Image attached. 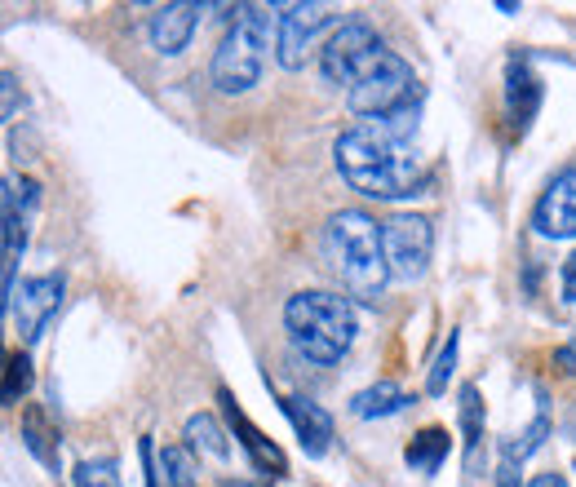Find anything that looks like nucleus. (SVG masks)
Returning <instances> with one entry per match:
<instances>
[{
	"label": "nucleus",
	"mask_w": 576,
	"mask_h": 487,
	"mask_svg": "<svg viewBox=\"0 0 576 487\" xmlns=\"http://www.w3.org/2000/svg\"><path fill=\"white\" fill-rule=\"evenodd\" d=\"M0 89H5V120H14L18 116V76H14V71L0 76Z\"/></svg>",
	"instance_id": "a878e982"
},
{
	"label": "nucleus",
	"mask_w": 576,
	"mask_h": 487,
	"mask_svg": "<svg viewBox=\"0 0 576 487\" xmlns=\"http://www.w3.org/2000/svg\"><path fill=\"white\" fill-rule=\"evenodd\" d=\"M417 98H421V89H417L413 67L386 45L359 67L355 85L346 89V107H351V116H359V124L395 116L399 107H408V102H417Z\"/></svg>",
	"instance_id": "39448f33"
},
{
	"label": "nucleus",
	"mask_w": 576,
	"mask_h": 487,
	"mask_svg": "<svg viewBox=\"0 0 576 487\" xmlns=\"http://www.w3.org/2000/svg\"><path fill=\"white\" fill-rule=\"evenodd\" d=\"M554 368H559L563 377H576V337L568 341V346L554 350Z\"/></svg>",
	"instance_id": "cd10ccee"
},
{
	"label": "nucleus",
	"mask_w": 576,
	"mask_h": 487,
	"mask_svg": "<svg viewBox=\"0 0 576 487\" xmlns=\"http://www.w3.org/2000/svg\"><path fill=\"white\" fill-rule=\"evenodd\" d=\"M563 302H568V306H576V253H568V257H563Z\"/></svg>",
	"instance_id": "bb28decb"
},
{
	"label": "nucleus",
	"mask_w": 576,
	"mask_h": 487,
	"mask_svg": "<svg viewBox=\"0 0 576 487\" xmlns=\"http://www.w3.org/2000/svg\"><path fill=\"white\" fill-rule=\"evenodd\" d=\"M337 173L346 178L351 191L364 200H413L426 191V169H421L417 147L386 138L377 124H351L346 133H337L333 142Z\"/></svg>",
	"instance_id": "f257e3e1"
},
{
	"label": "nucleus",
	"mask_w": 576,
	"mask_h": 487,
	"mask_svg": "<svg viewBox=\"0 0 576 487\" xmlns=\"http://www.w3.org/2000/svg\"><path fill=\"white\" fill-rule=\"evenodd\" d=\"M324 262L359 302H377L390 279L382 222L364 209H342L324 222Z\"/></svg>",
	"instance_id": "f03ea898"
},
{
	"label": "nucleus",
	"mask_w": 576,
	"mask_h": 487,
	"mask_svg": "<svg viewBox=\"0 0 576 487\" xmlns=\"http://www.w3.org/2000/svg\"><path fill=\"white\" fill-rule=\"evenodd\" d=\"M280 408H284L288 426H293L306 457H324V452L333 448V417H328V408H320L315 399H302V395H284Z\"/></svg>",
	"instance_id": "4468645a"
},
{
	"label": "nucleus",
	"mask_w": 576,
	"mask_h": 487,
	"mask_svg": "<svg viewBox=\"0 0 576 487\" xmlns=\"http://www.w3.org/2000/svg\"><path fill=\"white\" fill-rule=\"evenodd\" d=\"M138 457H142V474H147V487H169L160 474V452L151 439H138Z\"/></svg>",
	"instance_id": "393cba45"
},
{
	"label": "nucleus",
	"mask_w": 576,
	"mask_h": 487,
	"mask_svg": "<svg viewBox=\"0 0 576 487\" xmlns=\"http://www.w3.org/2000/svg\"><path fill=\"white\" fill-rule=\"evenodd\" d=\"M32 381H36V372H32V355L27 350H14L9 355V377H5V403H18L32 390Z\"/></svg>",
	"instance_id": "5701e85b"
},
{
	"label": "nucleus",
	"mask_w": 576,
	"mask_h": 487,
	"mask_svg": "<svg viewBox=\"0 0 576 487\" xmlns=\"http://www.w3.org/2000/svg\"><path fill=\"white\" fill-rule=\"evenodd\" d=\"M218 403H222V412H226V426H231V434L240 439V448L249 452L253 470H257V474H271V479H280V474H288L284 452L275 448V443L266 439V434L257 430L249 417H244V408H235V399H231V390H226V386L218 390Z\"/></svg>",
	"instance_id": "9b49d317"
},
{
	"label": "nucleus",
	"mask_w": 576,
	"mask_h": 487,
	"mask_svg": "<svg viewBox=\"0 0 576 487\" xmlns=\"http://www.w3.org/2000/svg\"><path fill=\"white\" fill-rule=\"evenodd\" d=\"M182 439H187V448L200 461H226V457H231V430H222L218 417H209V412H195V417H187Z\"/></svg>",
	"instance_id": "dca6fc26"
},
{
	"label": "nucleus",
	"mask_w": 576,
	"mask_h": 487,
	"mask_svg": "<svg viewBox=\"0 0 576 487\" xmlns=\"http://www.w3.org/2000/svg\"><path fill=\"white\" fill-rule=\"evenodd\" d=\"M226 14L235 18L222 45L213 49L209 80L226 98H240L262 80L266 49H271V31H280V5H231Z\"/></svg>",
	"instance_id": "20e7f679"
},
{
	"label": "nucleus",
	"mask_w": 576,
	"mask_h": 487,
	"mask_svg": "<svg viewBox=\"0 0 576 487\" xmlns=\"http://www.w3.org/2000/svg\"><path fill=\"white\" fill-rule=\"evenodd\" d=\"M457 346H461V337H457V328H452L444 350H439V359H435V368H430V377H426V395H444L448 390V377L457 372Z\"/></svg>",
	"instance_id": "4be33fe9"
},
{
	"label": "nucleus",
	"mask_w": 576,
	"mask_h": 487,
	"mask_svg": "<svg viewBox=\"0 0 576 487\" xmlns=\"http://www.w3.org/2000/svg\"><path fill=\"white\" fill-rule=\"evenodd\" d=\"M200 14H204V5H195V0H173V5H160L156 14H151V27H147L151 49L164 54V58H178L182 49L191 45L195 27H200Z\"/></svg>",
	"instance_id": "ddd939ff"
},
{
	"label": "nucleus",
	"mask_w": 576,
	"mask_h": 487,
	"mask_svg": "<svg viewBox=\"0 0 576 487\" xmlns=\"http://www.w3.org/2000/svg\"><path fill=\"white\" fill-rule=\"evenodd\" d=\"M497 487H528V483H519V465H514V461H501V470H497Z\"/></svg>",
	"instance_id": "c85d7f7f"
},
{
	"label": "nucleus",
	"mask_w": 576,
	"mask_h": 487,
	"mask_svg": "<svg viewBox=\"0 0 576 487\" xmlns=\"http://www.w3.org/2000/svg\"><path fill=\"white\" fill-rule=\"evenodd\" d=\"M408 403H417V399L404 395L395 381H377V386H368V390H359V395H351V412H355L359 421H382V417H395V412H404Z\"/></svg>",
	"instance_id": "a211bd4d"
},
{
	"label": "nucleus",
	"mask_w": 576,
	"mask_h": 487,
	"mask_svg": "<svg viewBox=\"0 0 576 487\" xmlns=\"http://www.w3.org/2000/svg\"><path fill=\"white\" fill-rule=\"evenodd\" d=\"M284 328L293 350L306 364L333 368L351 355L355 337H359V315L351 306V297L324 293V288H302L284 302Z\"/></svg>",
	"instance_id": "7ed1b4c3"
},
{
	"label": "nucleus",
	"mask_w": 576,
	"mask_h": 487,
	"mask_svg": "<svg viewBox=\"0 0 576 487\" xmlns=\"http://www.w3.org/2000/svg\"><path fill=\"white\" fill-rule=\"evenodd\" d=\"M541 98H545L541 76L528 67V58L514 54L506 62V120H510V129L519 133V138L532 129V120H537Z\"/></svg>",
	"instance_id": "f8f14e48"
},
{
	"label": "nucleus",
	"mask_w": 576,
	"mask_h": 487,
	"mask_svg": "<svg viewBox=\"0 0 576 487\" xmlns=\"http://www.w3.org/2000/svg\"><path fill=\"white\" fill-rule=\"evenodd\" d=\"M160 474L169 487H200V457H195L187 443H169L160 452Z\"/></svg>",
	"instance_id": "aec40b11"
},
{
	"label": "nucleus",
	"mask_w": 576,
	"mask_h": 487,
	"mask_svg": "<svg viewBox=\"0 0 576 487\" xmlns=\"http://www.w3.org/2000/svg\"><path fill=\"white\" fill-rule=\"evenodd\" d=\"M337 18V5H324V0H293V5H280V31H275V58H280L284 71H302L306 58H311L320 31Z\"/></svg>",
	"instance_id": "6e6552de"
},
{
	"label": "nucleus",
	"mask_w": 576,
	"mask_h": 487,
	"mask_svg": "<svg viewBox=\"0 0 576 487\" xmlns=\"http://www.w3.org/2000/svg\"><path fill=\"white\" fill-rule=\"evenodd\" d=\"M448 452H452V434L444 426H426L404 448V461H408V470H413V474H426V479H430V474H439V465L448 461Z\"/></svg>",
	"instance_id": "f3484780"
},
{
	"label": "nucleus",
	"mask_w": 576,
	"mask_h": 487,
	"mask_svg": "<svg viewBox=\"0 0 576 487\" xmlns=\"http://www.w3.org/2000/svg\"><path fill=\"white\" fill-rule=\"evenodd\" d=\"M382 244H386V266L390 279L413 284L430 271V253H435V226L421 213H395L382 222Z\"/></svg>",
	"instance_id": "423d86ee"
},
{
	"label": "nucleus",
	"mask_w": 576,
	"mask_h": 487,
	"mask_svg": "<svg viewBox=\"0 0 576 487\" xmlns=\"http://www.w3.org/2000/svg\"><path fill=\"white\" fill-rule=\"evenodd\" d=\"M23 448L32 452L36 461L58 465V434L40 421V412H27V417H23Z\"/></svg>",
	"instance_id": "412c9836"
},
{
	"label": "nucleus",
	"mask_w": 576,
	"mask_h": 487,
	"mask_svg": "<svg viewBox=\"0 0 576 487\" xmlns=\"http://www.w3.org/2000/svg\"><path fill=\"white\" fill-rule=\"evenodd\" d=\"M63 293H67V275L63 271H49V275H32L18 284L14 293V324H18V337H23V350H32L40 337H45L49 319L58 315L63 306Z\"/></svg>",
	"instance_id": "1a4fd4ad"
},
{
	"label": "nucleus",
	"mask_w": 576,
	"mask_h": 487,
	"mask_svg": "<svg viewBox=\"0 0 576 487\" xmlns=\"http://www.w3.org/2000/svg\"><path fill=\"white\" fill-rule=\"evenodd\" d=\"M532 231L541 240H572L576 235V164H563L545 182L537 209H532Z\"/></svg>",
	"instance_id": "9d476101"
},
{
	"label": "nucleus",
	"mask_w": 576,
	"mask_h": 487,
	"mask_svg": "<svg viewBox=\"0 0 576 487\" xmlns=\"http://www.w3.org/2000/svg\"><path fill=\"white\" fill-rule=\"evenodd\" d=\"M377 49H382L377 27L368 23V18H346V23L324 40V49H320V76L328 80V85H337V89H351L355 76H359V67H364Z\"/></svg>",
	"instance_id": "0eeeda50"
},
{
	"label": "nucleus",
	"mask_w": 576,
	"mask_h": 487,
	"mask_svg": "<svg viewBox=\"0 0 576 487\" xmlns=\"http://www.w3.org/2000/svg\"><path fill=\"white\" fill-rule=\"evenodd\" d=\"M528 487H568V479H563V474H532V479H528Z\"/></svg>",
	"instance_id": "c756f323"
},
{
	"label": "nucleus",
	"mask_w": 576,
	"mask_h": 487,
	"mask_svg": "<svg viewBox=\"0 0 576 487\" xmlns=\"http://www.w3.org/2000/svg\"><path fill=\"white\" fill-rule=\"evenodd\" d=\"M71 483L76 487H120V470H116V461H80Z\"/></svg>",
	"instance_id": "b1692460"
},
{
	"label": "nucleus",
	"mask_w": 576,
	"mask_h": 487,
	"mask_svg": "<svg viewBox=\"0 0 576 487\" xmlns=\"http://www.w3.org/2000/svg\"><path fill=\"white\" fill-rule=\"evenodd\" d=\"M537 395H541V408H537V417H532V426L528 430H519V434H510L506 443H501V452H506V457L501 461H514V465H523L532 457V452L541 448L545 443V434H550V412H545V390L537 386Z\"/></svg>",
	"instance_id": "6ab92c4d"
},
{
	"label": "nucleus",
	"mask_w": 576,
	"mask_h": 487,
	"mask_svg": "<svg viewBox=\"0 0 576 487\" xmlns=\"http://www.w3.org/2000/svg\"><path fill=\"white\" fill-rule=\"evenodd\" d=\"M457 417H461V443H466V474H479V465H483V399H479L475 381L461 386Z\"/></svg>",
	"instance_id": "2eb2a0df"
}]
</instances>
